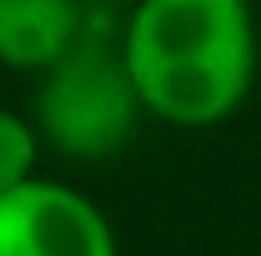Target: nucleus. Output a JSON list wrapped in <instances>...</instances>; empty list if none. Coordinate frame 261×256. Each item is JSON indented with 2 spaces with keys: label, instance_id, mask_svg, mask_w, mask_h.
<instances>
[{
  "label": "nucleus",
  "instance_id": "f03ea898",
  "mask_svg": "<svg viewBox=\"0 0 261 256\" xmlns=\"http://www.w3.org/2000/svg\"><path fill=\"white\" fill-rule=\"evenodd\" d=\"M141 116H146V106L121 61V45L106 40L96 25L50 70L35 75L31 121L40 141L65 161H106L126 151Z\"/></svg>",
  "mask_w": 261,
  "mask_h": 256
},
{
  "label": "nucleus",
  "instance_id": "39448f33",
  "mask_svg": "<svg viewBox=\"0 0 261 256\" xmlns=\"http://www.w3.org/2000/svg\"><path fill=\"white\" fill-rule=\"evenodd\" d=\"M40 151H45V141H40L35 121L25 111L0 106V191L31 181L35 166H40Z\"/></svg>",
  "mask_w": 261,
  "mask_h": 256
},
{
  "label": "nucleus",
  "instance_id": "20e7f679",
  "mask_svg": "<svg viewBox=\"0 0 261 256\" xmlns=\"http://www.w3.org/2000/svg\"><path fill=\"white\" fill-rule=\"evenodd\" d=\"M86 31L81 0H0V70L40 75Z\"/></svg>",
  "mask_w": 261,
  "mask_h": 256
},
{
  "label": "nucleus",
  "instance_id": "7ed1b4c3",
  "mask_svg": "<svg viewBox=\"0 0 261 256\" xmlns=\"http://www.w3.org/2000/svg\"><path fill=\"white\" fill-rule=\"evenodd\" d=\"M0 256H121V246L86 191L31 176L0 191Z\"/></svg>",
  "mask_w": 261,
  "mask_h": 256
},
{
  "label": "nucleus",
  "instance_id": "f257e3e1",
  "mask_svg": "<svg viewBox=\"0 0 261 256\" xmlns=\"http://www.w3.org/2000/svg\"><path fill=\"white\" fill-rule=\"evenodd\" d=\"M151 121L206 131L256 86V20L246 0H136L116 35Z\"/></svg>",
  "mask_w": 261,
  "mask_h": 256
}]
</instances>
